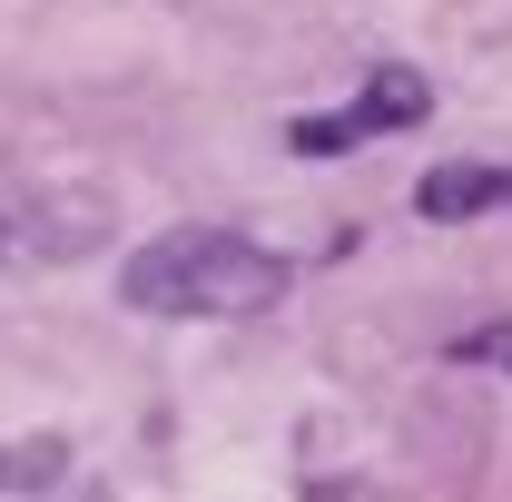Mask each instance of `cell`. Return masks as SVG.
Wrapping results in <instances>:
<instances>
[{"instance_id": "cell-1", "label": "cell", "mask_w": 512, "mask_h": 502, "mask_svg": "<svg viewBox=\"0 0 512 502\" xmlns=\"http://www.w3.org/2000/svg\"><path fill=\"white\" fill-rule=\"evenodd\" d=\"M286 286H296V266L256 237H237V227H168V237L128 247V266H119V306L168 315V325L266 315V306H286Z\"/></svg>"}, {"instance_id": "cell-2", "label": "cell", "mask_w": 512, "mask_h": 502, "mask_svg": "<svg viewBox=\"0 0 512 502\" xmlns=\"http://www.w3.org/2000/svg\"><path fill=\"white\" fill-rule=\"evenodd\" d=\"M424 119H434V79L414 60H375L345 109L286 119V148H296V158H345V148H365V138H394V128H424Z\"/></svg>"}, {"instance_id": "cell-3", "label": "cell", "mask_w": 512, "mask_h": 502, "mask_svg": "<svg viewBox=\"0 0 512 502\" xmlns=\"http://www.w3.org/2000/svg\"><path fill=\"white\" fill-rule=\"evenodd\" d=\"M493 207H512V168H493V158H444V168L414 178L424 227H463V217H493Z\"/></svg>"}, {"instance_id": "cell-4", "label": "cell", "mask_w": 512, "mask_h": 502, "mask_svg": "<svg viewBox=\"0 0 512 502\" xmlns=\"http://www.w3.org/2000/svg\"><path fill=\"white\" fill-rule=\"evenodd\" d=\"M0 247H10V217H0Z\"/></svg>"}]
</instances>
